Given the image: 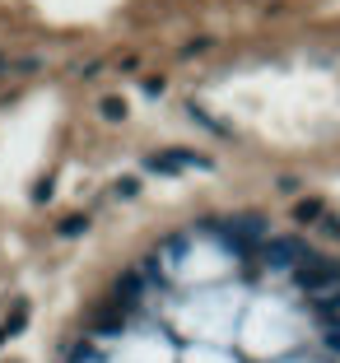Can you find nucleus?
Wrapping results in <instances>:
<instances>
[{
	"label": "nucleus",
	"mask_w": 340,
	"mask_h": 363,
	"mask_svg": "<svg viewBox=\"0 0 340 363\" xmlns=\"http://www.w3.org/2000/svg\"><path fill=\"white\" fill-rule=\"evenodd\" d=\"M298 289L308 294H327V289H340V261H327V257H303V266L294 270Z\"/></svg>",
	"instance_id": "1"
},
{
	"label": "nucleus",
	"mask_w": 340,
	"mask_h": 363,
	"mask_svg": "<svg viewBox=\"0 0 340 363\" xmlns=\"http://www.w3.org/2000/svg\"><path fill=\"white\" fill-rule=\"evenodd\" d=\"M289 257H298L294 242H270L266 247V261H270V266H289Z\"/></svg>",
	"instance_id": "2"
},
{
	"label": "nucleus",
	"mask_w": 340,
	"mask_h": 363,
	"mask_svg": "<svg viewBox=\"0 0 340 363\" xmlns=\"http://www.w3.org/2000/svg\"><path fill=\"white\" fill-rule=\"evenodd\" d=\"M103 117L107 121H121V117H126V103H121V98H103Z\"/></svg>",
	"instance_id": "3"
},
{
	"label": "nucleus",
	"mask_w": 340,
	"mask_h": 363,
	"mask_svg": "<svg viewBox=\"0 0 340 363\" xmlns=\"http://www.w3.org/2000/svg\"><path fill=\"white\" fill-rule=\"evenodd\" d=\"M317 312H322V317H336V312H340V289H336V294H327V298L317 303Z\"/></svg>",
	"instance_id": "4"
},
{
	"label": "nucleus",
	"mask_w": 340,
	"mask_h": 363,
	"mask_svg": "<svg viewBox=\"0 0 340 363\" xmlns=\"http://www.w3.org/2000/svg\"><path fill=\"white\" fill-rule=\"evenodd\" d=\"M317 214H322L317 201H312V205H298V219H317Z\"/></svg>",
	"instance_id": "5"
},
{
	"label": "nucleus",
	"mask_w": 340,
	"mask_h": 363,
	"mask_svg": "<svg viewBox=\"0 0 340 363\" xmlns=\"http://www.w3.org/2000/svg\"><path fill=\"white\" fill-rule=\"evenodd\" d=\"M327 345H331V350H340V321H336V326L327 331Z\"/></svg>",
	"instance_id": "6"
}]
</instances>
